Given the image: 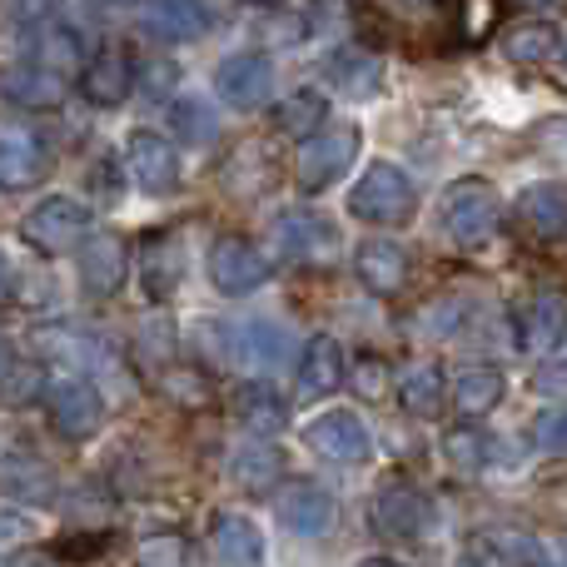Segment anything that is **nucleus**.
<instances>
[{
    "label": "nucleus",
    "instance_id": "0eeeda50",
    "mask_svg": "<svg viewBox=\"0 0 567 567\" xmlns=\"http://www.w3.org/2000/svg\"><path fill=\"white\" fill-rule=\"evenodd\" d=\"M205 265H209L215 289L229 293V299H245V293H255L259 284H269V259H265V249H259L255 239H239V235L215 239Z\"/></svg>",
    "mask_w": 567,
    "mask_h": 567
},
{
    "label": "nucleus",
    "instance_id": "f3484780",
    "mask_svg": "<svg viewBox=\"0 0 567 567\" xmlns=\"http://www.w3.org/2000/svg\"><path fill=\"white\" fill-rule=\"evenodd\" d=\"M279 249L293 259H333L339 255V229L323 215H309V209H284L279 215Z\"/></svg>",
    "mask_w": 567,
    "mask_h": 567
},
{
    "label": "nucleus",
    "instance_id": "c9c22d12",
    "mask_svg": "<svg viewBox=\"0 0 567 567\" xmlns=\"http://www.w3.org/2000/svg\"><path fill=\"white\" fill-rule=\"evenodd\" d=\"M488 553L498 558V567H553L548 548L538 538H528V533H493Z\"/></svg>",
    "mask_w": 567,
    "mask_h": 567
},
{
    "label": "nucleus",
    "instance_id": "f8f14e48",
    "mask_svg": "<svg viewBox=\"0 0 567 567\" xmlns=\"http://www.w3.org/2000/svg\"><path fill=\"white\" fill-rule=\"evenodd\" d=\"M125 159H130V175L150 195H169L179 185V150L165 135H155V130H135L125 140Z\"/></svg>",
    "mask_w": 567,
    "mask_h": 567
},
{
    "label": "nucleus",
    "instance_id": "cd10ccee",
    "mask_svg": "<svg viewBox=\"0 0 567 567\" xmlns=\"http://www.w3.org/2000/svg\"><path fill=\"white\" fill-rule=\"evenodd\" d=\"M60 95H65V80L45 65H16L6 75V100L20 110H50L60 105Z\"/></svg>",
    "mask_w": 567,
    "mask_h": 567
},
{
    "label": "nucleus",
    "instance_id": "39448f33",
    "mask_svg": "<svg viewBox=\"0 0 567 567\" xmlns=\"http://www.w3.org/2000/svg\"><path fill=\"white\" fill-rule=\"evenodd\" d=\"M45 413H50V429L65 443H85L105 423V399H100V389L90 379H55L45 393Z\"/></svg>",
    "mask_w": 567,
    "mask_h": 567
},
{
    "label": "nucleus",
    "instance_id": "9b49d317",
    "mask_svg": "<svg viewBox=\"0 0 567 567\" xmlns=\"http://www.w3.org/2000/svg\"><path fill=\"white\" fill-rule=\"evenodd\" d=\"M567 339V299L563 293H533L513 313V349L523 353H558Z\"/></svg>",
    "mask_w": 567,
    "mask_h": 567
},
{
    "label": "nucleus",
    "instance_id": "473e14b6",
    "mask_svg": "<svg viewBox=\"0 0 567 567\" xmlns=\"http://www.w3.org/2000/svg\"><path fill=\"white\" fill-rule=\"evenodd\" d=\"M80 60H85V45H80V30L75 25H65V20H50V25L35 30V65L65 75V70L80 65Z\"/></svg>",
    "mask_w": 567,
    "mask_h": 567
},
{
    "label": "nucleus",
    "instance_id": "423d86ee",
    "mask_svg": "<svg viewBox=\"0 0 567 567\" xmlns=\"http://www.w3.org/2000/svg\"><path fill=\"white\" fill-rule=\"evenodd\" d=\"M369 518H373V533H379V538L409 543V538H419V533L429 528L433 503H429V493H423V488H413V483L393 478V483H383V488L373 493Z\"/></svg>",
    "mask_w": 567,
    "mask_h": 567
},
{
    "label": "nucleus",
    "instance_id": "7ed1b4c3",
    "mask_svg": "<svg viewBox=\"0 0 567 567\" xmlns=\"http://www.w3.org/2000/svg\"><path fill=\"white\" fill-rule=\"evenodd\" d=\"M359 145H363L359 125H329V130H319V135H313L309 145L299 150V189H303V195H323V189L339 185V179L349 175Z\"/></svg>",
    "mask_w": 567,
    "mask_h": 567
},
{
    "label": "nucleus",
    "instance_id": "ddd939ff",
    "mask_svg": "<svg viewBox=\"0 0 567 567\" xmlns=\"http://www.w3.org/2000/svg\"><path fill=\"white\" fill-rule=\"evenodd\" d=\"M50 169V150L35 130L6 125V140H0V185L16 195V189H30L35 179H45Z\"/></svg>",
    "mask_w": 567,
    "mask_h": 567
},
{
    "label": "nucleus",
    "instance_id": "58836bf2",
    "mask_svg": "<svg viewBox=\"0 0 567 567\" xmlns=\"http://www.w3.org/2000/svg\"><path fill=\"white\" fill-rule=\"evenodd\" d=\"M533 443L543 453H567V409H543L533 419Z\"/></svg>",
    "mask_w": 567,
    "mask_h": 567
},
{
    "label": "nucleus",
    "instance_id": "20e7f679",
    "mask_svg": "<svg viewBox=\"0 0 567 567\" xmlns=\"http://www.w3.org/2000/svg\"><path fill=\"white\" fill-rule=\"evenodd\" d=\"M25 239H30V249H40V255H70L75 245L90 239V209L70 195L40 199V205L25 215Z\"/></svg>",
    "mask_w": 567,
    "mask_h": 567
},
{
    "label": "nucleus",
    "instance_id": "bb28decb",
    "mask_svg": "<svg viewBox=\"0 0 567 567\" xmlns=\"http://www.w3.org/2000/svg\"><path fill=\"white\" fill-rule=\"evenodd\" d=\"M399 403H403V413H413V419H439V409H443V369L439 363H429V359H419V363H409V369L399 373Z\"/></svg>",
    "mask_w": 567,
    "mask_h": 567
},
{
    "label": "nucleus",
    "instance_id": "79ce46f5",
    "mask_svg": "<svg viewBox=\"0 0 567 567\" xmlns=\"http://www.w3.org/2000/svg\"><path fill=\"white\" fill-rule=\"evenodd\" d=\"M6 567H60L50 553H40V548H25V553H10Z\"/></svg>",
    "mask_w": 567,
    "mask_h": 567
},
{
    "label": "nucleus",
    "instance_id": "7c9ffc66",
    "mask_svg": "<svg viewBox=\"0 0 567 567\" xmlns=\"http://www.w3.org/2000/svg\"><path fill=\"white\" fill-rule=\"evenodd\" d=\"M323 120H329V100L319 90H293L284 105H275V130L289 140H313L319 130H329Z\"/></svg>",
    "mask_w": 567,
    "mask_h": 567
},
{
    "label": "nucleus",
    "instance_id": "a18cd8bd",
    "mask_svg": "<svg viewBox=\"0 0 567 567\" xmlns=\"http://www.w3.org/2000/svg\"><path fill=\"white\" fill-rule=\"evenodd\" d=\"M359 567H403V563H393V558H369V563H359Z\"/></svg>",
    "mask_w": 567,
    "mask_h": 567
},
{
    "label": "nucleus",
    "instance_id": "a19ab883",
    "mask_svg": "<svg viewBox=\"0 0 567 567\" xmlns=\"http://www.w3.org/2000/svg\"><path fill=\"white\" fill-rule=\"evenodd\" d=\"M165 393H175V399H185V403H205L209 399V383H205V373L175 369V373H165Z\"/></svg>",
    "mask_w": 567,
    "mask_h": 567
},
{
    "label": "nucleus",
    "instance_id": "c85d7f7f",
    "mask_svg": "<svg viewBox=\"0 0 567 567\" xmlns=\"http://www.w3.org/2000/svg\"><path fill=\"white\" fill-rule=\"evenodd\" d=\"M498 399H503V373L493 369V363H473V369H463L458 379H453V403H458L463 419L493 413Z\"/></svg>",
    "mask_w": 567,
    "mask_h": 567
},
{
    "label": "nucleus",
    "instance_id": "de8ad7c7",
    "mask_svg": "<svg viewBox=\"0 0 567 567\" xmlns=\"http://www.w3.org/2000/svg\"><path fill=\"white\" fill-rule=\"evenodd\" d=\"M563 70H567V40H563Z\"/></svg>",
    "mask_w": 567,
    "mask_h": 567
},
{
    "label": "nucleus",
    "instance_id": "a211bd4d",
    "mask_svg": "<svg viewBox=\"0 0 567 567\" xmlns=\"http://www.w3.org/2000/svg\"><path fill=\"white\" fill-rule=\"evenodd\" d=\"M140 275H145L150 303L175 299L179 279H185V245H179L175 229H159V235L145 239V265H140Z\"/></svg>",
    "mask_w": 567,
    "mask_h": 567
},
{
    "label": "nucleus",
    "instance_id": "9d476101",
    "mask_svg": "<svg viewBox=\"0 0 567 567\" xmlns=\"http://www.w3.org/2000/svg\"><path fill=\"white\" fill-rule=\"evenodd\" d=\"M275 518L289 533H299V538H323L333 528V518H339V508H333L329 488H319L309 478H293L275 488Z\"/></svg>",
    "mask_w": 567,
    "mask_h": 567
},
{
    "label": "nucleus",
    "instance_id": "72a5a7b5",
    "mask_svg": "<svg viewBox=\"0 0 567 567\" xmlns=\"http://www.w3.org/2000/svg\"><path fill=\"white\" fill-rule=\"evenodd\" d=\"M443 458L458 473H483L493 463V439L478 429V423H458V429L443 433Z\"/></svg>",
    "mask_w": 567,
    "mask_h": 567
},
{
    "label": "nucleus",
    "instance_id": "2f4dec72",
    "mask_svg": "<svg viewBox=\"0 0 567 567\" xmlns=\"http://www.w3.org/2000/svg\"><path fill=\"white\" fill-rule=\"evenodd\" d=\"M169 125L185 145H215L219 140V110L199 95H179L169 100Z\"/></svg>",
    "mask_w": 567,
    "mask_h": 567
},
{
    "label": "nucleus",
    "instance_id": "5701e85b",
    "mask_svg": "<svg viewBox=\"0 0 567 567\" xmlns=\"http://www.w3.org/2000/svg\"><path fill=\"white\" fill-rule=\"evenodd\" d=\"M235 419L245 423L255 439H269V433H284L289 429V399L265 379H249L245 389L235 393Z\"/></svg>",
    "mask_w": 567,
    "mask_h": 567
},
{
    "label": "nucleus",
    "instance_id": "b1692460",
    "mask_svg": "<svg viewBox=\"0 0 567 567\" xmlns=\"http://www.w3.org/2000/svg\"><path fill=\"white\" fill-rule=\"evenodd\" d=\"M6 498L16 508H40V503L55 498V473L40 453H20L10 449L6 453Z\"/></svg>",
    "mask_w": 567,
    "mask_h": 567
},
{
    "label": "nucleus",
    "instance_id": "dca6fc26",
    "mask_svg": "<svg viewBox=\"0 0 567 567\" xmlns=\"http://www.w3.org/2000/svg\"><path fill=\"white\" fill-rule=\"evenodd\" d=\"M130 90H135V65H130L125 55H115V50L85 60V70H80V100H85V105H95V110L125 105Z\"/></svg>",
    "mask_w": 567,
    "mask_h": 567
},
{
    "label": "nucleus",
    "instance_id": "f257e3e1",
    "mask_svg": "<svg viewBox=\"0 0 567 567\" xmlns=\"http://www.w3.org/2000/svg\"><path fill=\"white\" fill-rule=\"evenodd\" d=\"M503 225V199L483 175H463L443 189L439 199V229L463 249H478L498 235Z\"/></svg>",
    "mask_w": 567,
    "mask_h": 567
},
{
    "label": "nucleus",
    "instance_id": "6e6552de",
    "mask_svg": "<svg viewBox=\"0 0 567 567\" xmlns=\"http://www.w3.org/2000/svg\"><path fill=\"white\" fill-rule=\"evenodd\" d=\"M303 443H309L319 458H329V463H369L373 458V439H369V429H363V419L353 409H329V413H319V419L303 429Z\"/></svg>",
    "mask_w": 567,
    "mask_h": 567
},
{
    "label": "nucleus",
    "instance_id": "6ab92c4d",
    "mask_svg": "<svg viewBox=\"0 0 567 567\" xmlns=\"http://www.w3.org/2000/svg\"><path fill=\"white\" fill-rule=\"evenodd\" d=\"M229 339H235V359L255 363V369H279V363L293 359V333H289V323L245 319L239 329H229Z\"/></svg>",
    "mask_w": 567,
    "mask_h": 567
},
{
    "label": "nucleus",
    "instance_id": "2eb2a0df",
    "mask_svg": "<svg viewBox=\"0 0 567 567\" xmlns=\"http://www.w3.org/2000/svg\"><path fill=\"white\" fill-rule=\"evenodd\" d=\"M209 25H215L209 0H150V6H145V30L155 40H169V45L199 40Z\"/></svg>",
    "mask_w": 567,
    "mask_h": 567
},
{
    "label": "nucleus",
    "instance_id": "412c9836",
    "mask_svg": "<svg viewBox=\"0 0 567 567\" xmlns=\"http://www.w3.org/2000/svg\"><path fill=\"white\" fill-rule=\"evenodd\" d=\"M80 284L90 293H115L125 284V269H130V249L120 235H90L80 245Z\"/></svg>",
    "mask_w": 567,
    "mask_h": 567
},
{
    "label": "nucleus",
    "instance_id": "1a4fd4ad",
    "mask_svg": "<svg viewBox=\"0 0 567 567\" xmlns=\"http://www.w3.org/2000/svg\"><path fill=\"white\" fill-rule=\"evenodd\" d=\"M215 95L235 110H259L275 95V65H269V55H259V50L225 55L215 70Z\"/></svg>",
    "mask_w": 567,
    "mask_h": 567
},
{
    "label": "nucleus",
    "instance_id": "ea45409f",
    "mask_svg": "<svg viewBox=\"0 0 567 567\" xmlns=\"http://www.w3.org/2000/svg\"><path fill=\"white\" fill-rule=\"evenodd\" d=\"M60 16V0H10V20L16 25H50Z\"/></svg>",
    "mask_w": 567,
    "mask_h": 567
},
{
    "label": "nucleus",
    "instance_id": "c03bdc74",
    "mask_svg": "<svg viewBox=\"0 0 567 567\" xmlns=\"http://www.w3.org/2000/svg\"><path fill=\"white\" fill-rule=\"evenodd\" d=\"M393 6H403V10H423V6H433V0H393Z\"/></svg>",
    "mask_w": 567,
    "mask_h": 567
},
{
    "label": "nucleus",
    "instance_id": "c756f323",
    "mask_svg": "<svg viewBox=\"0 0 567 567\" xmlns=\"http://www.w3.org/2000/svg\"><path fill=\"white\" fill-rule=\"evenodd\" d=\"M503 55H508L513 65H548L553 55H563L558 25H548V20H523V25H513L508 35H503Z\"/></svg>",
    "mask_w": 567,
    "mask_h": 567
},
{
    "label": "nucleus",
    "instance_id": "a878e982",
    "mask_svg": "<svg viewBox=\"0 0 567 567\" xmlns=\"http://www.w3.org/2000/svg\"><path fill=\"white\" fill-rule=\"evenodd\" d=\"M323 80H329L333 90H343V95L363 100V95H373V90L383 85V65L369 55V50L339 45V50H329V55H323Z\"/></svg>",
    "mask_w": 567,
    "mask_h": 567
},
{
    "label": "nucleus",
    "instance_id": "f704fd0d",
    "mask_svg": "<svg viewBox=\"0 0 567 567\" xmlns=\"http://www.w3.org/2000/svg\"><path fill=\"white\" fill-rule=\"evenodd\" d=\"M235 478H239V488H249V493H265V488H275V478H279V453L269 449V443H245V449H235Z\"/></svg>",
    "mask_w": 567,
    "mask_h": 567
},
{
    "label": "nucleus",
    "instance_id": "e433bc0d",
    "mask_svg": "<svg viewBox=\"0 0 567 567\" xmlns=\"http://www.w3.org/2000/svg\"><path fill=\"white\" fill-rule=\"evenodd\" d=\"M40 393H50L45 369L35 359L6 353V403H25V399H40Z\"/></svg>",
    "mask_w": 567,
    "mask_h": 567
},
{
    "label": "nucleus",
    "instance_id": "37998d69",
    "mask_svg": "<svg viewBox=\"0 0 567 567\" xmlns=\"http://www.w3.org/2000/svg\"><path fill=\"white\" fill-rule=\"evenodd\" d=\"M523 6H528V10H548V16H553V10H567V0H523Z\"/></svg>",
    "mask_w": 567,
    "mask_h": 567
},
{
    "label": "nucleus",
    "instance_id": "49530a36",
    "mask_svg": "<svg viewBox=\"0 0 567 567\" xmlns=\"http://www.w3.org/2000/svg\"><path fill=\"white\" fill-rule=\"evenodd\" d=\"M249 6H279V0H249Z\"/></svg>",
    "mask_w": 567,
    "mask_h": 567
},
{
    "label": "nucleus",
    "instance_id": "393cba45",
    "mask_svg": "<svg viewBox=\"0 0 567 567\" xmlns=\"http://www.w3.org/2000/svg\"><path fill=\"white\" fill-rule=\"evenodd\" d=\"M209 548H215L219 567H259L265 563V533H259L245 513H225V518H215Z\"/></svg>",
    "mask_w": 567,
    "mask_h": 567
},
{
    "label": "nucleus",
    "instance_id": "f03ea898",
    "mask_svg": "<svg viewBox=\"0 0 567 567\" xmlns=\"http://www.w3.org/2000/svg\"><path fill=\"white\" fill-rule=\"evenodd\" d=\"M419 209V189H413L409 169H399L393 159H373L349 189V215L363 225H403Z\"/></svg>",
    "mask_w": 567,
    "mask_h": 567
},
{
    "label": "nucleus",
    "instance_id": "4be33fe9",
    "mask_svg": "<svg viewBox=\"0 0 567 567\" xmlns=\"http://www.w3.org/2000/svg\"><path fill=\"white\" fill-rule=\"evenodd\" d=\"M518 219L533 239H563L567 235V185L558 179H543V185H528L518 195Z\"/></svg>",
    "mask_w": 567,
    "mask_h": 567
},
{
    "label": "nucleus",
    "instance_id": "4c0bfd02",
    "mask_svg": "<svg viewBox=\"0 0 567 567\" xmlns=\"http://www.w3.org/2000/svg\"><path fill=\"white\" fill-rule=\"evenodd\" d=\"M389 383H393V369L383 359H369V353H363V359H353V389H359L363 399H383V393H389Z\"/></svg>",
    "mask_w": 567,
    "mask_h": 567
},
{
    "label": "nucleus",
    "instance_id": "aec40b11",
    "mask_svg": "<svg viewBox=\"0 0 567 567\" xmlns=\"http://www.w3.org/2000/svg\"><path fill=\"white\" fill-rule=\"evenodd\" d=\"M349 379V359H343L339 339H329V333H319V339L303 343L299 353V393L303 399H329L339 383Z\"/></svg>",
    "mask_w": 567,
    "mask_h": 567
},
{
    "label": "nucleus",
    "instance_id": "4468645a",
    "mask_svg": "<svg viewBox=\"0 0 567 567\" xmlns=\"http://www.w3.org/2000/svg\"><path fill=\"white\" fill-rule=\"evenodd\" d=\"M353 275L363 279V289H373L379 299H393V293L409 284V249L393 245V239H363L353 249Z\"/></svg>",
    "mask_w": 567,
    "mask_h": 567
}]
</instances>
